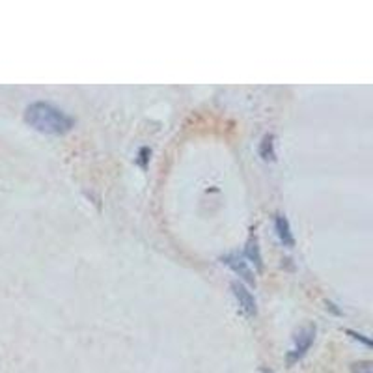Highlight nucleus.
<instances>
[{"mask_svg": "<svg viewBox=\"0 0 373 373\" xmlns=\"http://www.w3.org/2000/svg\"><path fill=\"white\" fill-rule=\"evenodd\" d=\"M353 373H373L372 362L370 361H362V362H354L353 366H351Z\"/></svg>", "mask_w": 373, "mask_h": 373, "instance_id": "obj_9", "label": "nucleus"}, {"mask_svg": "<svg viewBox=\"0 0 373 373\" xmlns=\"http://www.w3.org/2000/svg\"><path fill=\"white\" fill-rule=\"evenodd\" d=\"M261 373H274V372H272V370H269V367H263V370H261Z\"/></svg>", "mask_w": 373, "mask_h": 373, "instance_id": "obj_11", "label": "nucleus"}, {"mask_svg": "<svg viewBox=\"0 0 373 373\" xmlns=\"http://www.w3.org/2000/svg\"><path fill=\"white\" fill-rule=\"evenodd\" d=\"M274 230H276V235H279L280 243H282L284 247H295V237H293L290 221L285 219V215H282V213L274 215Z\"/></svg>", "mask_w": 373, "mask_h": 373, "instance_id": "obj_6", "label": "nucleus"}, {"mask_svg": "<svg viewBox=\"0 0 373 373\" xmlns=\"http://www.w3.org/2000/svg\"><path fill=\"white\" fill-rule=\"evenodd\" d=\"M150 159H152V150H150V148H140L137 163H139V166L142 168V170L148 168V165H150Z\"/></svg>", "mask_w": 373, "mask_h": 373, "instance_id": "obj_8", "label": "nucleus"}, {"mask_svg": "<svg viewBox=\"0 0 373 373\" xmlns=\"http://www.w3.org/2000/svg\"><path fill=\"white\" fill-rule=\"evenodd\" d=\"M259 157L263 159L265 163H272L276 159V152H274V134H265L261 142H259Z\"/></svg>", "mask_w": 373, "mask_h": 373, "instance_id": "obj_7", "label": "nucleus"}, {"mask_svg": "<svg viewBox=\"0 0 373 373\" xmlns=\"http://www.w3.org/2000/svg\"><path fill=\"white\" fill-rule=\"evenodd\" d=\"M347 334L353 336L354 340H361V342L364 343V345H367V347H370V345H372V342H370V340H367V338H364V336L359 334V332H354V330H347Z\"/></svg>", "mask_w": 373, "mask_h": 373, "instance_id": "obj_10", "label": "nucleus"}, {"mask_svg": "<svg viewBox=\"0 0 373 373\" xmlns=\"http://www.w3.org/2000/svg\"><path fill=\"white\" fill-rule=\"evenodd\" d=\"M314 340H316V325H306V327L299 330L295 338H293V345L285 354V364L295 366L297 362L303 361L306 353L310 351Z\"/></svg>", "mask_w": 373, "mask_h": 373, "instance_id": "obj_2", "label": "nucleus"}, {"mask_svg": "<svg viewBox=\"0 0 373 373\" xmlns=\"http://www.w3.org/2000/svg\"><path fill=\"white\" fill-rule=\"evenodd\" d=\"M232 291H234V297L237 299V304H239V308L243 310L245 316H258V304H256V299H254L252 293L247 290V285L241 284V282H234L232 284Z\"/></svg>", "mask_w": 373, "mask_h": 373, "instance_id": "obj_4", "label": "nucleus"}, {"mask_svg": "<svg viewBox=\"0 0 373 373\" xmlns=\"http://www.w3.org/2000/svg\"><path fill=\"white\" fill-rule=\"evenodd\" d=\"M245 259H248L254 267H256V271H261L263 269V258H261V248H259V241L258 235L254 234V230L250 232V237L247 241V247H245Z\"/></svg>", "mask_w": 373, "mask_h": 373, "instance_id": "obj_5", "label": "nucleus"}, {"mask_svg": "<svg viewBox=\"0 0 373 373\" xmlns=\"http://www.w3.org/2000/svg\"><path fill=\"white\" fill-rule=\"evenodd\" d=\"M221 261L224 263V265H228L230 269H232V271H234L241 280H245L247 284H256L252 269L248 267V261L243 258L241 254H235V252L226 254V256H222Z\"/></svg>", "mask_w": 373, "mask_h": 373, "instance_id": "obj_3", "label": "nucleus"}, {"mask_svg": "<svg viewBox=\"0 0 373 373\" xmlns=\"http://www.w3.org/2000/svg\"><path fill=\"white\" fill-rule=\"evenodd\" d=\"M25 121L38 133L51 137H63L75 127V120L70 114H65L62 108L47 101H36L28 105L25 110Z\"/></svg>", "mask_w": 373, "mask_h": 373, "instance_id": "obj_1", "label": "nucleus"}]
</instances>
